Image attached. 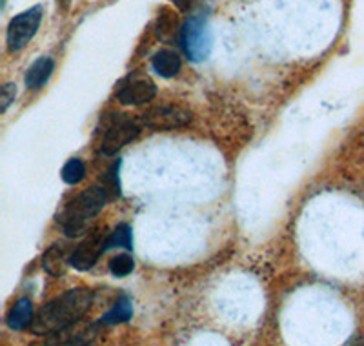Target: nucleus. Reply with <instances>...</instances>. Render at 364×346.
Instances as JSON below:
<instances>
[{
	"mask_svg": "<svg viewBox=\"0 0 364 346\" xmlns=\"http://www.w3.org/2000/svg\"><path fill=\"white\" fill-rule=\"evenodd\" d=\"M108 199L109 194L106 192L104 186H91V188L84 190L82 194L77 195V197L68 204V208L63 214V219H60L66 235L75 237V235L82 234L87 221L95 217V215L106 206Z\"/></svg>",
	"mask_w": 364,
	"mask_h": 346,
	"instance_id": "f03ea898",
	"label": "nucleus"
},
{
	"mask_svg": "<svg viewBox=\"0 0 364 346\" xmlns=\"http://www.w3.org/2000/svg\"><path fill=\"white\" fill-rule=\"evenodd\" d=\"M135 268V263L129 256L122 253V256H117L109 261V272L113 273L115 277H126L128 273L133 272Z\"/></svg>",
	"mask_w": 364,
	"mask_h": 346,
	"instance_id": "dca6fc26",
	"label": "nucleus"
},
{
	"mask_svg": "<svg viewBox=\"0 0 364 346\" xmlns=\"http://www.w3.org/2000/svg\"><path fill=\"white\" fill-rule=\"evenodd\" d=\"M55 70V62L50 57H41L29 66L28 73H26V86L29 90H38L44 83H48V78L51 77Z\"/></svg>",
	"mask_w": 364,
	"mask_h": 346,
	"instance_id": "9d476101",
	"label": "nucleus"
},
{
	"mask_svg": "<svg viewBox=\"0 0 364 346\" xmlns=\"http://www.w3.org/2000/svg\"><path fill=\"white\" fill-rule=\"evenodd\" d=\"M181 46L186 57L193 62H203L211 53L213 35L203 15H193L182 24Z\"/></svg>",
	"mask_w": 364,
	"mask_h": 346,
	"instance_id": "7ed1b4c3",
	"label": "nucleus"
},
{
	"mask_svg": "<svg viewBox=\"0 0 364 346\" xmlns=\"http://www.w3.org/2000/svg\"><path fill=\"white\" fill-rule=\"evenodd\" d=\"M15 95H17V90H15V84H6L2 88V95H0V110L6 112L9 104L15 100Z\"/></svg>",
	"mask_w": 364,
	"mask_h": 346,
	"instance_id": "a211bd4d",
	"label": "nucleus"
},
{
	"mask_svg": "<svg viewBox=\"0 0 364 346\" xmlns=\"http://www.w3.org/2000/svg\"><path fill=\"white\" fill-rule=\"evenodd\" d=\"M102 186L109 194V199L117 197V195L120 194V190H119V162H117V164H113L112 168H109V172L106 173Z\"/></svg>",
	"mask_w": 364,
	"mask_h": 346,
	"instance_id": "f3484780",
	"label": "nucleus"
},
{
	"mask_svg": "<svg viewBox=\"0 0 364 346\" xmlns=\"http://www.w3.org/2000/svg\"><path fill=\"white\" fill-rule=\"evenodd\" d=\"M86 175V166L80 159H71L64 164L63 168V179L68 184H79Z\"/></svg>",
	"mask_w": 364,
	"mask_h": 346,
	"instance_id": "2eb2a0df",
	"label": "nucleus"
},
{
	"mask_svg": "<svg viewBox=\"0 0 364 346\" xmlns=\"http://www.w3.org/2000/svg\"><path fill=\"white\" fill-rule=\"evenodd\" d=\"M157 95V86L148 78H135L120 88L119 100L126 106H141Z\"/></svg>",
	"mask_w": 364,
	"mask_h": 346,
	"instance_id": "6e6552de",
	"label": "nucleus"
},
{
	"mask_svg": "<svg viewBox=\"0 0 364 346\" xmlns=\"http://www.w3.org/2000/svg\"><path fill=\"white\" fill-rule=\"evenodd\" d=\"M139 132H141V128H139L136 120L128 119V117H119L109 124L106 133H104L102 152L106 155H113V153L124 148L126 145H129L139 135Z\"/></svg>",
	"mask_w": 364,
	"mask_h": 346,
	"instance_id": "423d86ee",
	"label": "nucleus"
},
{
	"mask_svg": "<svg viewBox=\"0 0 364 346\" xmlns=\"http://www.w3.org/2000/svg\"><path fill=\"white\" fill-rule=\"evenodd\" d=\"M93 303V290L75 288L42 306L31 323L35 335L60 334L82 318Z\"/></svg>",
	"mask_w": 364,
	"mask_h": 346,
	"instance_id": "f257e3e1",
	"label": "nucleus"
},
{
	"mask_svg": "<svg viewBox=\"0 0 364 346\" xmlns=\"http://www.w3.org/2000/svg\"><path fill=\"white\" fill-rule=\"evenodd\" d=\"M42 21V8L35 6V8L28 9V11L21 13L13 19L8 26V35H6V42H8V50L11 53L21 51L35 33L38 31V26Z\"/></svg>",
	"mask_w": 364,
	"mask_h": 346,
	"instance_id": "20e7f679",
	"label": "nucleus"
},
{
	"mask_svg": "<svg viewBox=\"0 0 364 346\" xmlns=\"http://www.w3.org/2000/svg\"><path fill=\"white\" fill-rule=\"evenodd\" d=\"M33 318V303L24 297V299H18L13 305V308L9 310L8 318H6V325L11 330H24L31 326Z\"/></svg>",
	"mask_w": 364,
	"mask_h": 346,
	"instance_id": "1a4fd4ad",
	"label": "nucleus"
},
{
	"mask_svg": "<svg viewBox=\"0 0 364 346\" xmlns=\"http://www.w3.org/2000/svg\"><path fill=\"white\" fill-rule=\"evenodd\" d=\"M104 251H106V239L100 234H93L75 248L70 257V264L80 272H86V270L93 268V264Z\"/></svg>",
	"mask_w": 364,
	"mask_h": 346,
	"instance_id": "0eeeda50",
	"label": "nucleus"
},
{
	"mask_svg": "<svg viewBox=\"0 0 364 346\" xmlns=\"http://www.w3.org/2000/svg\"><path fill=\"white\" fill-rule=\"evenodd\" d=\"M151 66L161 77L171 78L181 71V57L171 50H162L154 57Z\"/></svg>",
	"mask_w": 364,
	"mask_h": 346,
	"instance_id": "9b49d317",
	"label": "nucleus"
},
{
	"mask_svg": "<svg viewBox=\"0 0 364 346\" xmlns=\"http://www.w3.org/2000/svg\"><path fill=\"white\" fill-rule=\"evenodd\" d=\"M142 124L154 130H177L190 124L191 113L182 106L164 104V106L149 108L148 112L142 113Z\"/></svg>",
	"mask_w": 364,
	"mask_h": 346,
	"instance_id": "39448f33",
	"label": "nucleus"
},
{
	"mask_svg": "<svg viewBox=\"0 0 364 346\" xmlns=\"http://www.w3.org/2000/svg\"><path fill=\"white\" fill-rule=\"evenodd\" d=\"M42 266L50 276L60 277L66 272V259H64L63 248L51 246L50 250L44 253V259H42Z\"/></svg>",
	"mask_w": 364,
	"mask_h": 346,
	"instance_id": "ddd939ff",
	"label": "nucleus"
},
{
	"mask_svg": "<svg viewBox=\"0 0 364 346\" xmlns=\"http://www.w3.org/2000/svg\"><path fill=\"white\" fill-rule=\"evenodd\" d=\"M112 248H126V250H132L133 235L129 224H119L112 231V235L106 237V250H112Z\"/></svg>",
	"mask_w": 364,
	"mask_h": 346,
	"instance_id": "4468645a",
	"label": "nucleus"
},
{
	"mask_svg": "<svg viewBox=\"0 0 364 346\" xmlns=\"http://www.w3.org/2000/svg\"><path fill=\"white\" fill-rule=\"evenodd\" d=\"M132 315H133L132 301H129L126 295H122L119 301L115 303V306H113L108 313H104L102 318H100V323H102V325H119V323L129 321Z\"/></svg>",
	"mask_w": 364,
	"mask_h": 346,
	"instance_id": "f8f14e48",
	"label": "nucleus"
}]
</instances>
